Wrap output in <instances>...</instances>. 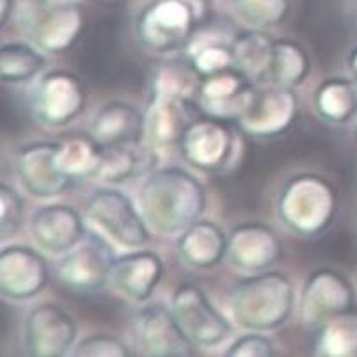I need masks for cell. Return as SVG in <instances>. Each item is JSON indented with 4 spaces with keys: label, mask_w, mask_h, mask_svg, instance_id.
Returning a JSON list of instances; mask_svg holds the SVG:
<instances>
[{
    "label": "cell",
    "mask_w": 357,
    "mask_h": 357,
    "mask_svg": "<svg viewBox=\"0 0 357 357\" xmlns=\"http://www.w3.org/2000/svg\"><path fill=\"white\" fill-rule=\"evenodd\" d=\"M206 189L187 169H155L142 181L139 208L157 235H180L206 212Z\"/></svg>",
    "instance_id": "obj_1"
},
{
    "label": "cell",
    "mask_w": 357,
    "mask_h": 357,
    "mask_svg": "<svg viewBox=\"0 0 357 357\" xmlns=\"http://www.w3.org/2000/svg\"><path fill=\"white\" fill-rule=\"evenodd\" d=\"M201 77L190 66H164L153 79L146 109V137L155 148L180 146L185 132L197 119Z\"/></svg>",
    "instance_id": "obj_2"
},
{
    "label": "cell",
    "mask_w": 357,
    "mask_h": 357,
    "mask_svg": "<svg viewBox=\"0 0 357 357\" xmlns=\"http://www.w3.org/2000/svg\"><path fill=\"white\" fill-rule=\"evenodd\" d=\"M229 307L242 329L271 333L283 327L294 314V283L283 272L252 274L233 288Z\"/></svg>",
    "instance_id": "obj_3"
},
{
    "label": "cell",
    "mask_w": 357,
    "mask_h": 357,
    "mask_svg": "<svg viewBox=\"0 0 357 357\" xmlns=\"http://www.w3.org/2000/svg\"><path fill=\"white\" fill-rule=\"evenodd\" d=\"M206 0H148L135 16V38L160 55L187 50L206 15Z\"/></svg>",
    "instance_id": "obj_4"
},
{
    "label": "cell",
    "mask_w": 357,
    "mask_h": 357,
    "mask_svg": "<svg viewBox=\"0 0 357 357\" xmlns=\"http://www.w3.org/2000/svg\"><path fill=\"white\" fill-rule=\"evenodd\" d=\"M279 219L304 238L322 235L337 215V192L320 174H295L284 183L278 201Z\"/></svg>",
    "instance_id": "obj_5"
},
{
    "label": "cell",
    "mask_w": 357,
    "mask_h": 357,
    "mask_svg": "<svg viewBox=\"0 0 357 357\" xmlns=\"http://www.w3.org/2000/svg\"><path fill=\"white\" fill-rule=\"evenodd\" d=\"M22 32L34 47L48 54H63L79 41L84 16L79 6L25 0L16 9Z\"/></svg>",
    "instance_id": "obj_6"
},
{
    "label": "cell",
    "mask_w": 357,
    "mask_h": 357,
    "mask_svg": "<svg viewBox=\"0 0 357 357\" xmlns=\"http://www.w3.org/2000/svg\"><path fill=\"white\" fill-rule=\"evenodd\" d=\"M84 215L119 248L139 249L151 238V229L141 208L121 190L100 189L93 192L86 201Z\"/></svg>",
    "instance_id": "obj_7"
},
{
    "label": "cell",
    "mask_w": 357,
    "mask_h": 357,
    "mask_svg": "<svg viewBox=\"0 0 357 357\" xmlns=\"http://www.w3.org/2000/svg\"><path fill=\"white\" fill-rule=\"evenodd\" d=\"M116 258L118 256L105 236L87 233L86 238L61 259L57 278L71 291L95 294L110 283Z\"/></svg>",
    "instance_id": "obj_8"
},
{
    "label": "cell",
    "mask_w": 357,
    "mask_h": 357,
    "mask_svg": "<svg viewBox=\"0 0 357 357\" xmlns=\"http://www.w3.org/2000/svg\"><path fill=\"white\" fill-rule=\"evenodd\" d=\"M132 337L139 354L149 357L196 356L192 340L183 333L171 306L153 303L142 306L132 318Z\"/></svg>",
    "instance_id": "obj_9"
},
{
    "label": "cell",
    "mask_w": 357,
    "mask_h": 357,
    "mask_svg": "<svg viewBox=\"0 0 357 357\" xmlns=\"http://www.w3.org/2000/svg\"><path fill=\"white\" fill-rule=\"evenodd\" d=\"M171 310L196 347L215 349L231 336L233 327L228 318L196 284H180L171 295Z\"/></svg>",
    "instance_id": "obj_10"
},
{
    "label": "cell",
    "mask_w": 357,
    "mask_h": 357,
    "mask_svg": "<svg viewBox=\"0 0 357 357\" xmlns=\"http://www.w3.org/2000/svg\"><path fill=\"white\" fill-rule=\"evenodd\" d=\"M178 148L183 160L197 171L220 173L235 157L236 135L226 119L206 116L189 126Z\"/></svg>",
    "instance_id": "obj_11"
},
{
    "label": "cell",
    "mask_w": 357,
    "mask_h": 357,
    "mask_svg": "<svg viewBox=\"0 0 357 357\" xmlns=\"http://www.w3.org/2000/svg\"><path fill=\"white\" fill-rule=\"evenodd\" d=\"M31 103L38 121L52 128H61L84 112L86 89L82 80L71 71H48L36 84Z\"/></svg>",
    "instance_id": "obj_12"
},
{
    "label": "cell",
    "mask_w": 357,
    "mask_h": 357,
    "mask_svg": "<svg viewBox=\"0 0 357 357\" xmlns=\"http://www.w3.org/2000/svg\"><path fill=\"white\" fill-rule=\"evenodd\" d=\"M298 100L294 89L275 86L256 87L236 123L252 137H278L291 128L297 118Z\"/></svg>",
    "instance_id": "obj_13"
},
{
    "label": "cell",
    "mask_w": 357,
    "mask_h": 357,
    "mask_svg": "<svg viewBox=\"0 0 357 357\" xmlns=\"http://www.w3.org/2000/svg\"><path fill=\"white\" fill-rule=\"evenodd\" d=\"M356 288L342 272L318 268L306 279L301 295V318L307 326H320L336 314L352 311Z\"/></svg>",
    "instance_id": "obj_14"
},
{
    "label": "cell",
    "mask_w": 357,
    "mask_h": 357,
    "mask_svg": "<svg viewBox=\"0 0 357 357\" xmlns=\"http://www.w3.org/2000/svg\"><path fill=\"white\" fill-rule=\"evenodd\" d=\"M77 333V322L64 307L43 303L25 318V349L34 357H64L75 347Z\"/></svg>",
    "instance_id": "obj_15"
},
{
    "label": "cell",
    "mask_w": 357,
    "mask_h": 357,
    "mask_svg": "<svg viewBox=\"0 0 357 357\" xmlns=\"http://www.w3.org/2000/svg\"><path fill=\"white\" fill-rule=\"evenodd\" d=\"M59 142L38 141L24 144L15 158L16 176L31 196L38 199H52L66 192L73 180L57 167Z\"/></svg>",
    "instance_id": "obj_16"
},
{
    "label": "cell",
    "mask_w": 357,
    "mask_h": 357,
    "mask_svg": "<svg viewBox=\"0 0 357 357\" xmlns=\"http://www.w3.org/2000/svg\"><path fill=\"white\" fill-rule=\"evenodd\" d=\"M48 263L29 245H6L0 252V291L8 301L24 303L38 297L48 283Z\"/></svg>",
    "instance_id": "obj_17"
},
{
    "label": "cell",
    "mask_w": 357,
    "mask_h": 357,
    "mask_svg": "<svg viewBox=\"0 0 357 357\" xmlns=\"http://www.w3.org/2000/svg\"><path fill=\"white\" fill-rule=\"evenodd\" d=\"M283 258V242L274 228L263 222H242L228 233L229 265L242 272L271 271Z\"/></svg>",
    "instance_id": "obj_18"
},
{
    "label": "cell",
    "mask_w": 357,
    "mask_h": 357,
    "mask_svg": "<svg viewBox=\"0 0 357 357\" xmlns=\"http://www.w3.org/2000/svg\"><path fill=\"white\" fill-rule=\"evenodd\" d=\"M256 84L235 66L203 77L197 87V103L208 116L219 119H238L248 107Z\"/></svg>",
    "instance_id": "obj_19"
},
{
    "label": "cell",
    "mask_w": 357,
    "mask_h": 357,
    "mask_svg": "<svg viewBox=\"0 0 357 357\" xmlns=\"http://www.w3.org/2000/svg\"><path fill=\"white\" fill-rule=\"evenodd\" d=\"M86 222L70 204H47L34 212L31 235L50 255H66L86 238Z\"/></svg>",
    "instance_id": "obj_20"
},
{
    "label": "cell",
    "mask_w": 357,
    "mask_h": 357,
    "mask_svg": "<svg viewBox=\"0 0 357 357\" xmlns=\"http://www.w3.org/2000/svg\"><path fill=\"white\" fill-rule=\"evenodd\" d=\"M165 265L160 255L148 249L118 256L110 275V283L121 295L134 303H146L164 278Z\"/></svg>",
    "instance_id": "obj_21"
},
{
    "label": "cell",
    "mask_w": 357,
    "mask_h": 357,
    "mask_svg": "<svg viewBox=\"0 0 357 357\" xmlns=\"http://www.w3.org/2000/svg\"><path fill=\"white\" fill-rule=\"evenodd\" d=\"M89 132L103 148L139 144L146 137V114L132 103L109 102L95 114Z\"/></svg>",
    "instance_id": "obj_22"
},
{
    "label": "cell",
    "mask_w": 357,
    "mask_h": 357,
    "mask_svg": "<svg viewBox=\"0 0 357 357\" xmlns=\"http://www.w3.org/2000/svg\"><path fill=\"white\" fill-rule=\"evenodd\" d=\"M158 160L160 157L153 144L146 146L139 142V144L105 148L95 180L109 185L128 183L153 173Z\"/></svg>",
    "instance_id": "obj_23"
},
{
    "label": "cell",
    "mask_w": 357,
    "mask_h": 357,
    "mask_svg": "<svg viewBox=\"0 0 357 357\" xmlns=\"http://www.w3.org/2000/svg\"><path fill=\"white\" fill-rule=\"evenodd\" d=\"M178 255L189 267L208 271L228 255V235L219 224L199 219L180 233Z\"/></svg>",
    "instance_id": "obj_24"
},
{
    "label": "cell",
    "mask_w": 357,
    "mask_h": 357,
    "mask_svg": "<svg viewBox=\"0 0 357 357\" xmlns=\"http://www.w3.org/2000/svg\"><path fill=\"white\" fill-rule=\"evenodd\" d=\"M274 43L263 29L243 31L233 38V59L235 68L242 71L256 86L271 82V66Z\"/></svg>",
    "instance_id": "obj_25"
},
{
    "label": "cell",
    "mask_w": 357,
    "mask_h": 357,
    "mask_svg": "<svg viewBox=\"0 0 357 357\" xmlns=\"http://www.w3.org/2000/svg\"><path fill=\"white\" fill-rule=\"evenodd\" d=\"M317 114L333 125H347L357 116V84L350 77H331L320 82L313 96Z\"/></svg>",
    "instance_id": "obj_26"
},
{
    "label": "cell",
    "mask_w": 357,
    "mask_h": 357,
    "mask_svg": "<svg viewBox=\"0 0 357 357\" xmlns=\"http://www.w3.org/2000/svg\"><path fill=\"white\" fill-rule=\"evenodd\" d=\"M233 38L228 40L222 32H197L187 48V59L201 79L235 66Z\"/></svg>",
    "instance_id": "obj_27"
},
{
    "label": "cell",
    "mask_w": 357,
    "mask_h": 357,
    "mask_svg": "<svg viewBox=\"0 0 357 357\" xmlns=\"http://www.w3.org/2000/svg\"><path fill=\"white\" fill-rule=\"evenodd\" d=\"M314 356L352 357L357 356V313L336 314L318 326L313 347Z\"/></svg>",
    "instance_id": "obj_28"
},
{
    "label": "cell",
    "mask_w": 357,
    "mask_h": 357,
    "mask_svg": "<svg viewBox=\"0 0 357 357\" xmlns=\"http://www.w3.org/2000/svg\"><path fill=\"white\" fill-rule=\"evenodd\" d=\"M103 146L93 135H77L59 142L57 167L71 180L95 178L103 157Z\"/></svg>",
    "instance_id": "obj_29"
},
{
    "label": "cell",
    "mask_w": 357,
    "mask_h": 357,
    "mask_svg": "<svg viewBox=\"0 0 357 357\" xmlns=\"http://www.w3.org/2000/svg\"><path fill=\"white\" fill-rule=\"evenodd\" d=\"M311 73V57L303 45L291 40H275L272 54L271 84L297 89Z\"/></svg>",
    "instance_id": "obj_30"
},
{
    "label": "cell",
    "mask_w": 357,
    "mask_h": 357,
    "mask_svg": "<svg viewBox=\"0 0 357 357\" xmlns=\"http://www.w3.org/2000/svg\"><path fill=\"white\" fill-rule=\"evenodd\" d=\"M47 66L45 55L22 41L4 43L0 48V79L6 84H27Z\"/></svg>",
    "instance_id": "obj_31"
},
{
    "label": "cell",
    "mask_w": 357,
    "mask_h": 357,
    "mask_svg": "<svg viewBox=\"0 0 357 357\" xmlns=\"http://www.w3.org/2000/svg\"><path fill=\"white\" fill-rule=\"evenodd\" d=\"M236 16L251 29H272L290 15L291 0H231Z\"/></svg>",
    "instance_id": "obj_32"
},
{
    "label": "cell",
    "mask_w": 357,
    "mask_h": 357,
    "mask_svg": "<svg viewBox=\"0 0 357 357\" xmlns=\"http://www.w3.org/2000/svg\"><path fill=\"white\" fill-rule=\"evenodd\" d=\"M25 203L11 185H0V231L2 242L13 238L24 224Z\"/></svg>",
    "instance_id": "obj_33"
},
{
    "label": "cell",
    "mask_w": 357,
    "mask_h": 357,
    "mask_svg": "<svg viewBox=\"0 0 357 357\" xmlns=\"http://www.w3.org/2000/svg\"><path fill=\"white\" fill-rule=\"evenodd\" d=\"M73 356L77 357H126L132 356L128 345L114 334H93L84 337L75 347Z\"/></svg>",
    "instance_id": "obj_34"
},
{
    "label": "cell",
    "mask_w": 357,
    "mask_h": 357,
    "mask_svg": "<svg viewBox=\"0 0 357 357\" xmlns=\"http://www.w3.org/2000/svg\"><path fill=\"white\" fill-rule=\"evenodd\" d=\"M228 357H272L275 356L274 343L271 337L265 334H259L256 331H251L249 334H243L238 340L231 343L226 350Z\"/></svg>",
    "instance_id": "obj_35"
},
{
    "label": "cell",
    "mask_w": 357,
    "mask_h": 357,
    "mask_svg": "<svg viewBox=\"0 0 357 357\" xmlns=\"http://www.w3.org/2000/svg\"><path fill=\"white\" fill-rule=\"evenodd\" d=\"M0 4H2L0 6V24L2 27H6L8 22L15 16L18 6H16V0H0Z\"/></svg>",
    "instance_id": "obj_36"
},
{
    "label": "cell",
    "mask_w": 357,
    "mask_h": 357,
    "mask_svg": "<svg viewBox=\"0 0 357 357\" xmlns=\"http://www.w3.org/2000/svg\"><path fill=\"white\" fill-rule=\"evenodd\" d=\"M347 63H349L350 75H352V79L356 80L357 84V47H354L352 50H350L349 57H347Z\"/></svg>",
    "instance_id": "obj_37"
},
{
    "label": "cell",
    "mask_w": 357,
    "mask_h": 357,
    "mask_svg": "<svg viewBox=\"0 0 357 357\" xmlns=\"http://www.w3.org/2000/svg\"><path fill=\"white\" fill-rule=\"evenodd\" d=\"M50 4H68V6H80L86 0H47Z\"/></svg>",
    "instance_id": "obj_38"
},
{
    "label": "cell",
    "mask_w": 357,
    "mask_h": 357,
    "mask_svg": "<svg viewBox=\"0 0 357 357\" xmlns=\"http://www.w3.org/2000/svg\"><path fill=\"white\" fill-rule=\"evenodd\" d=\"M354 130H356V139H357V116L356 119H354Z\"/></svg>",
    "instance_id": "obj_39"
}]
</instances>
